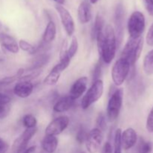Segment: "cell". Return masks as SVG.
I'll use <instances>...</instances> for the list:
<instances>
[{"label": "cell", "instance_id": "74e56055", "mask_svg": "<svg viewBox=\"0 0 153 153\" xmlns=\"http://www.w3.org/2000/svg\"><path fill=\"white\" fill-rule=\"evenodd\" d=\"M101 153H113V148L110 142H106L102 148Z\"/></svg>", "mask_w": 153, "mask_h": 153}, {"label": "cell", "instance_id": "52a82bcc", "mask_svg": "<svg viewBox=\"0 0 153 153\" xmlns=\"http://www.w3.org/2000/svg\"><path fill=\"white\" fill-rule=\"evenodd\" d=\"M103 141V132L98 128H94L88 133L85 146L89 153H98Z\"/></svg>", "mask_w": 153, "mask_h": 153}, {"label": "cell", "instance_id": "30bf717a", "mask_svg": "<svg viewBox=\"0 0 153 153\" xmlns=\"http://www.w3.org/2000/svg\"><path fill=\"white\" fill-rule=\"evenodd\" d=\"M70 119L66 115L60 116L52 121L45 129V134L47 135L56 136L61 134L67 128Z\"/></svg>", "mask_w": 153, "mask_h": 153}, {"label": "cell", "instance_id": "e575fe53", "mask_svg": "<svg viewBox=\"0 0 153 153\" xmlns=\"http://www.w3.org/2000/svg\"><path fill=\"white\" fill-rule=\"evenodd\" d=\"M146 41L149 46H153V23L149 28L146 37Z\"/></svg>", "mask_w": 153, "mask_h": 153}, {"label": "cell", "instance_id": "f1b7e54d", "mask_svg": "<svg viewBox=\"0 0 153 153\" xmlns=\"http://www.w3.org/2000/svg\"><path fill=\"white\" fill-rule=\"evenodd\" d=\"M152 146L149 142L146 141L143 139L140 138V142L137 146V152L138 153H150L152 152Z\"/></svg>", "mask_w": 153, "mask_h": 153}, {"label": "cell", "instance_id": "9c48e42d", "mask_svg": "<svg viewBox=\"0 0 153 153\" xmlns=\"http://www.w3.org/2000/svg\"><path fill=\"white\" fill-rule=\"evenodd\" d=\"M55 9L59 14L61 22L67 34L70 37L73 36L75 32L76 26H75L74 19H73L71 13L64 6L60 5V4L55 5Z\"/></svg>", "mask_w": 153, "mask_h": 153}, {"label": "cell", "instance_id": "ba28073f", "mask_svg": "<svg viewBox=\"0 0 153 153\" xmlns=\"http://www.w3.org/2000/svg\"><path fill=\"white\" fill-rule=\"evenodd\" d=\"M124 22H125V10L122 3L117 5L114 14L115 34H116L117 43L120 46L122 43L124 35Z\"/></svg>", "mask_w": 153, "mask_h": 153}, {"label": "cell", "instance_id": "2e32d148", "mask_svg": "<svg viewBox=\"0 0 153 153\" xmlns=\"http://www.w3.org/2000/svg\"><path fill=\"white\" fill-rule=\"evenodd\" d=\"M78 17L82 24H86L91 21L92 17L91 8L87 1H83L80 3L78 7Z\"/></svg>", "mask_w": 153, "mask_h": 153}, {"label": "cell", "instance_id": "f35d334b", "mask_svg": "<svg viewBox=\"0 0 153 153\" xmlns=\"http://www.w3.org/2000/svg\"><path fill=\"white\" fill-rule=\"evenodd\" d=\"M36 148H37V146H29V147H27L26 149L23 151V152H22L20 153H34V152H35Z\"/></svg>", "mask_w": 153, "mask_h": 153}, {"label": "cell", "instance_id": "ffe728a7", "mask_svg": "<svg viewBox=\"0 0 153 153\" xmlns=\"http://www.w3.org/2000/svg\"><path fill=\"white\" fill-rule=\"evenodd\" d=\"M57 30L56 25L54 22V21L50 20L48 24L46 25V28H45L44 33L43 35V41L46 43H49L55 40L56 37Z\"/></svg>", "mask_w": 153, "mask_h": 153}, {"label": "cell", "instance_id": "cb8c5ba5", "mask_svg": "<svg viewBox=\"0 0 153 153\" xmlns=\"http://www.w3.org/2000/svg\"><path fill=\"white\" fill-rule=\"evenodd\" d=\"M49 61V55L47 54H42V55H38L35 59L34 60L32 63V65L30 68H28L29 70H36L37 69L40 68L43 66L46 65L48 63V61Z\"/></svg>", "mask_w": 153, "mask_h": 153}, {"label": "cell", "instance_id": "ac0fdd59", "mask_svg": "<svg viewBox=\"0 0 153 153\" xmlns=\"http://www.w3.org/2000/svg\"><path fill=\"white\" fill-rule=\"evenodd\" d=\"M58 145V140L55 136L46 134L41 142L42 149L46 153H54Z\"/></svg>", "mask_w": 153, "mask_h": 153}, {"label": "cell", "instance_id": "d6986e66", "mask_svg": "<svg viewBox=\"0 0 153 153\" xmlns=\"http://www.w3.org/2000/svg\"><path fill=\"white\" fill-rule=\"evenodd\" d=\"M64 71L62 67L59 64H57L51 70L49 74L45 77L43 83L46 85H54L58 82L61 76V73Z\"/></svg>", "mask_w": 153, "mask_h": 153}, {"label": "cell", "instance_id": "603a6c76", "mask_svg": "<svg viewBox=\"0 0 153 153\" xmlns=\"http://www.w3.org/2000/svg\"><path fill=\"white\" fill-rule=\"evenodd\" d=\"M143 68L145 74L151 76L153 74V49L149 51L144 57Z\"/></svg>", "mask_w": 153, "mask_h": 153}, {"label": "cell", "instance_id": "7402d4cb", "mask_svg": "<svg viewBox=\"0 0 153 153\" xmlns=\"http://www.w3.org/2000/svg\"><path fill=\"white\" fill-rule=\"evenodd\" d=\"M67 40H65L63 42L62 46H61V52H60V62L58 63L64 70L68 67V66L70 65V61H71L68 53H67Z\"/></svg>", "mask_w": 153, "mask_h": 153}, {"label": "cell", "instance_id": "1f68e13d", "mask_svg": "<svg viewBox=\"0 0 153 153\" xmlns=\"http://www.w3.org/2000/svg\"><path fill=\"white\" fill-rule=\"evenodd\" d=\"M146 129L149 132H153V107L151 109L150 112H149V115L147 117V120H146Z\"/></svg>", "mask_w": 153, "mask_h": 153}, {"label": "cell", "instance_id": "484cf974", "mask_svg": "<svg viewBox=\"0 0 153 153\" xmlns=\"http://www.w3.org/2000/svg\"><path fill=\"white\" fill-rule=\"evenodd\" d=\"M121 128H117L115 131L114 140V153H122V143H121Z\"/></svg>", "mask_w": 153, "mask_h": 153}, {"label": "cell", "instance_id": "5bb4252c", "mask_svg": "<svg viewBox=\"0 0 153 153\" xmlns=\"http://www.w3.org/2000/svg\"><path fill=\"white\" fill-rule=\"evenodd\" d=\"M34 91V85L31 81L19 80L13 88V94L19 98L25 99L29 97Z\"/></svg>", "mask_w": 153, "mask_h": 153}, {"label": "cell", "instance_id": "d4e9b609", "mask_svg": "<svg viewBox=\"0 0 153 153\" xmlns=\"http://www.w3.org/2000/svg\"><path fill=\"white\" fill-rule=\"evenodd\" d=\"M22 125L25 127L26 128H36V126H37V119L34 116H33L32 114H25V116L22 117Z\"/></svg>", "mask_w": 153, "mask_h": 153}, {"label": "cell", "instance_id": "e0dca14e", "mask_svg": "<svg viewBox=\"0 0 153 153\" xmlns=\"http://www.w3.org/2000/svg\"><path fill=\"white\" fill-rule=\"evenodd\" d=\"M75 100L70 96L62 97L55 102L53 106V111L57 113H63L70 110L74 105Z\"/></svg>", "mask_w": 153, "mask_h": 153}, {"label": "cell", "instance_id": "b9f144b4", "mask_svg": "<svg viewBox=\"0 0 153 153\" xmlns=\"http://www.w3.org/2000/svg\"><path fill=\"white\" fill-rule=\"evenodd\" d=\"M90 1V2L91 3V4H96V3L97 2V1H99V0H89Z\"/></svg>", "mask_w": 153, "mask_h": 153}, {"label": "cell", "instance_id": "3957f363", "mask_svg": "<svg viewBox=\"0 0 153 153\" xmlns=\"http://www.w3.org/2000/svg\"><path fill=\"white\" fill-rule=\"evenodd\" d=\"M123 102V90L117 89L111 96L107 105V118L109 122H114L117 119L122 108Z\"/></svg>", "mask_w": 153, "mask_h": 153}, {"label": "cell", "instance_id": "8fae6325", "mask_svg": "<svg viewBox=\"0 0 153 153\" xmlns=\"http://www.w3.org/2000/svg\"><path fill=\"white\" fill-rule=\"evenodd\" d=\"M37 131V128H26L24 132L13 142V145H12L13 153H20L23 152L28 147V142L36 134Z\"/></svg>", "mask_w": 153, "mask_h": 153}, {"label": "cell", "instance_id": "4dcf8cb0", "mask_svg": "<svg viewBox=\"0 0 153 153\" xmlns=\"http://www.w3.org/2000/svg\"><path fill=\"white\" fill-rule=\"evenodd\" d=\"M87 135H88V133H87L86 130L84 128H81L78 131L77 134H76V141H77L79 144H82V143H84L85 142V140H86L87 138Z\"/></svg>", "mask_w": 153, "mask_h": 153}, {"label": "cell", "instance_id": "8992f818", "mask_svg": "<svg viewBox=\"0 0 153 153\" xmlns=\"http://www.w3.org/2000/svg\"><path fill=\"white\" fill-rule=\"evenodd\" d=\"M131 66L126 60L120 58L118 59L111 69V79L116 86H120L124 83L129 75Z\"/></svg>", "mask_w": 153, "mask_h": 153}, {"label": "cell", "instance_id": "ab89813d", "mask_svg": "<svg viewBox=\"0 0 153 153\" xmlns=\"http://www.w3.org/2000/svg\"><path fill=\"white\" fill-rule=\"evenodd\" d=\"M7 143H5V142L4 141V140H2V139L1 138V137H0V149H1V148H3V147H4V146H7Z\"/></svg>", "mask_w": 153, "mask_h": 153}, {"label": "cell", "instance_id": "44dd1931", "mask_svg": "<svg viewBox=\"0 0 153 153\" xmlns=\"http://www.w3.org/2000/svg\"><path fill=\"white\" fill-rule=\"evenodd\" d=\"M105 28V19L102 15L100 13L97 15L94 21V24L93 25L92 31H91V37L92 40H94L97 38V35L102 31H103Z\"/></svg>", "mask_w": 153, "mask_h": 153}, {"label": "cell", "instance_id": "9a60e30c", "mask_svg": "<svg viewBox=\"0 0 153 153\" xmlns=\"http://www.w3.org/2000/svg\"><path fill=\"white\" fill-rule=\"evenodd\" d=\"M0 43L3 48L11 53L16 54L19 52V47L17 42L7 32L0 34Z\"/></svg>", "mask_w": 153, "mask_h": 153}, {"label": "cell", "instance_id": "8d00e7d4", "mask_svg": "<svg viewBox=\"0 0 153 153\" xmlns=\"http://www.w3.org/2000/svg\"><path fill=\"white\" fill-rule=\"evenodd\" d=\"M145 6L149 15L153 16V0H144Z\"/></svg>", "mask_w": 153, "mask_h": 153}, {"label": "cell", "instance_id": "d590c367", "mask_svg": "<svg viewBox=\"0 0 153 153\" xmlns=\"http://www.w3.org/2000/svg\"><path fill=\"white\" fill-rule=\"evenodd\" d=\"M11 99L9 96L0 93V105H7L10 102Z\"/></svg>", "mask_w": 153, "mask_h": 153}, {"label": "cell", "instance_id": "4316f807", "mask_svg": "<svg viewBox=\"0 0 153 153\" xmlns=\"http://www.w3.org/2000/svg\"><path fill=\"white\" fill-rule=\"evenodd\" d=\"M18 45H19V49H21L24 52L31 54V55H34L37 52V47H35V46H33L32 44H31V43H28L25 40H19Z\"/></svg>", "mask_w": 153, "mask_h": 153}, {"label": "cell", "instance_id": "277c9868", "mask_svg": "<svg viewBox=\"0 0 153 153\" xmlns=\"http://www.w3.org/2000/svg\"><path fill=\"white\" fill-rule=\"evenodd\" d=\"M127 27L130 38L142 37L146 28V20L143 13L140 11L133 12L128 18Z\"/></svg>", "mask_w": 153, "mask_h": 153}, {"label": "cell", "instance_id": "60d3db41", "mask_svg": "<svg viewBox=\"0 0 153 153\" xmlns=\"http://www.w3.org/2000/svg\"><path fill=\"white\" fill-rule=\"evenodd\" d=\"M53 1H55L58 4H60V5H62L65 2V0H53Z\"/></svg>", "mask_w": 153, "mask_h": 153}, {"label": "cell", "instance_id": "d6a6232c", "mask_svg": "<svg viewBox=\"0 0 153 153\" xmlns=\"http://www.w3.org/2000/svg\"><path fill=\"white\" fill-rule=\"evenodd\" d=\"M102 75V67L100 64H97L94 67V72H93V82L100 79V76Z\"/></svg>", "mask_w": 153, "mask_h": 153}, {"label": "cell", "instance_id": "7c38bea8", "mask_svg": "<svg viewBox=\"0 0 153 153\" xmlns=\"http://www.w3.org/2000/svg\"><path fill=\"white\" fill-rule=\"evenodd\" d=\"M88 79L86 76L78 79L70 88L68 96H70L74 100L80 98L86 91L88 88Z\"/></svg>", "mask_w": 153, "mask_h": 153}, {"label": "cell", "instance_id": "836d02e7", "mask_svg": "<svg viewBox=\"0 0 153 153\" xmlns=\"http://www.w3.org/2000/svg\"><path fill=\"white\" fill-rule=\"evenodd\" d=\"M10 107L9 104L7 105H0V119L6 117L10 111Z\"/></svg>", "mask_w": 153, "mask_h": 153}, {"label": "cell", "instance_id": "5b68a950", "mask_svg": "<svg viewBox=\"0 0 153 153\" xmlns=\"http://www.w3.org/2000/svg\"><path fill=\"white\" fill-rule=\"evenodd\" d=\"M104 92V83L102 80L99 79L93 82L91 88L88 89L84 96L81 102V106L83 109H88L94 103L97 102L102 96Z\"/></svg>", "mask_w": 153, "mask_h": 153}, {"label": "cell", "instance_id": "6da1fadb", "mask_svg": "<svg viewBox=\"0 0 153 153\" xmlns=\"http://www.w3.org/2000/svg\"><path fill=\"white\" fill-rule=\"evenodd\" d=\"M96 40L100 58L105 64H111L114 59L117 48L116 34L113 27L111 25L105 26L103 31L97 35Z\"/></svg>", "mask_w": 153, "mask_h": 153}, {"label": "cell", "instance_id": "83f0119b", "mask_svg": "<svg viewBox=\"0 0 153 153\" xmlns=\"http://www.w3.org/2000/svg\"><path fill=\"white\" fill-rule=\"evenodd\" d=\"M78 49H79V42H78L77 37H73L71 43H70V46L67 48V53H68L70 59H72L75 56V55L77 53Z\"/></svg>", "mask_w": 153, "mask_h": 153}, {"label": "cell", "instance_id": "7bdbcfd3", "mask_svg": "<svg viewBox=\"0 0 153 153\" xmlns=\"http://www.w3.org/2000/svg\"><path fill=\"white\" fill-rule=\"evenodd\" d=\"M79 153H86L85 152H79Z\"/></svg>", "mask_w": 153, "mask_h": 153}, {"label": "cell", "instance_id": "4fadbf2b", "mask_svg": "<svg viewBox=\"0 0 153 153\" xmlns=\"http://www.w3.org/2000/svg\"><path fill=\"white\" fill-rule=\"evenodd\" d=\"M137 141V134L132 128H128L121 133V143L122 148L125 150L131 149Z\"/></svg>", "mask_w": 153, "mask_h": 153}, {"label": "cell", "instance_id": "7a4b0ae2", "mask_svg": "<svg viewBox=\"0 0 153 153\" xmlns=\"http://www.w3.org/2000/svg\"><path fill=\"white\" fill-rule=\"evenodd\" d=\"M143 38H129L121 53V58L126 60L131 67H134L143 50Z\"/></svg>", "mask_w": 153, "mask_h": 153}, {"label": "cell", "instance_id": "f546056e", "mask_svg": "<svg viewBox=\"0 0 153 153\" xmlns=\"http://www.w3.org/2000/svg\"><path fill=\"white\" fill-rule=\"evenodd\" d=\"M97 128H98L99 129L101 130L102 131H105L106 128H107V125H106V119L105 115L103 114L102 113L100 114L97 117Z\"/></svg>", "mask_w": 153, "mask_h": 153}]
</instances>
